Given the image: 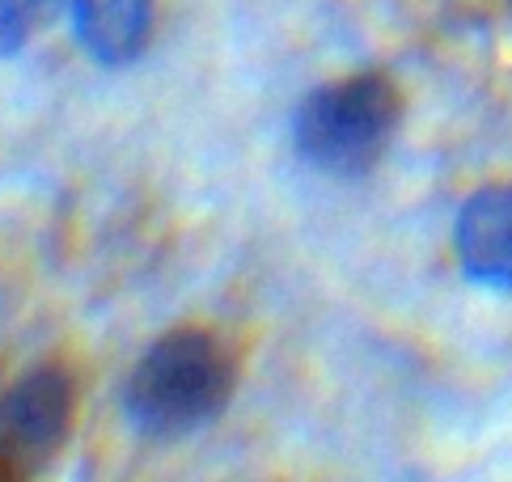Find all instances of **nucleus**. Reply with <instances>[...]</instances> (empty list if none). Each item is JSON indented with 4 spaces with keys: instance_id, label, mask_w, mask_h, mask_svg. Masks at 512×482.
Returning a JSON list of instances; mask_svg holds the SVG:
<instances>
[{
    "instance_id": "2",
    "label": "nucleus",
    "mask_w": 512,
    "mask_h": 482,
    "mask_svg": "<svg viewBox=\"0 0 512 482\" xmlns=\"http://www.w3.org/2000/svg\"><path fill=\"white\" fill-rule=\"evenodd\" d=\"M402 115L398 85L381 72H360L314 89L292 115V144L301 161L331 178L369 174L394 140Z\"/></svg>"
},
{
    "instance_id": "1",
    "label": "nucleus",
    "mask_w": 512,
    "mask_h": 482,
    "mask_svg": "<svg viewBox=\"0 0 512 482\" xmlns=\"http://www.w3.org/2000/svg\"><path fill=\"white\" fill-rule=\"evenodd\" d=\"M237 389V356L212 330L178 326L144 347L123 385V411L149 440L199 432L229 406Z\"/></svg>"
},
{
    "instance_id": "5",
    "label": "nucleus",
    "mask_w": 512,
    "mask_h": 482,
    "mask_svg": "<svg viewBox=\"0 0 512 482\" xmlns=\"http://www.w3.org/2000/svg\"><path fill=\"white\" fill-rule=\"evenodd\" d=\"M77 39L98 64H132L149 39V0H72Z\"/></svg>"
},
{
    "instance_id": "3",
    "label": "nucleus",
    "mask_w": 512,
    "mask_h": 482,
    "mask_svg": "<svg viewBox=\"0 0 512 482\" xmlns=\"http://www.w3.org/2000/svg\"><path fill=\"white\" fill-rule=\"evenodd\" d=\"M77 381L64 364H34L0 394V453L39 478L72 436Z\"/></svg>"
},
{
    "instance_id": "4",
    "label": "nucleus",
    "mask_w": 512,
    "mask_h": 482,
    "mask_svg": "<svg viewBox=\"0 0 512 482\" xmlns=\"http://www.w3.org/2000/svg\"><path fill=\"white\" fill-rule=\"evenodd\" d=\"M453 246L474 284L512 292V187H483L470 195L457 212Z\"/></svg>"
},
{
    "instance_id": "6",
    "label": "nucleus",
    "mask_w": 512,
    "mask_h": 482,
    "mask_svg": "<svg viewBox=\"0 0 512 482\" xmlns=\"http://www.w3.org/2000/svg\"><path fill=\"white\" fill-rule=\"evenodd\" d=\"M26 34H30V17L22 0H0V55H13L26 43Z\"/></svg>"
},
{
    "instance_id": "7",
    "label": "nucleus",
    "mask_w": 512,
    "mask_h": 482,
    "mask_svg": "<svg viewBox=\"0 0 512 482\" xmlns=\"http://www.w3.org/2000/svg\"><path fill=\"white\" fill-rule=\"evenodd\" d=\"M0 482H34L22 466H17V461L13 457H5V453H0Z\"/></svg>"
}]
</instances>
